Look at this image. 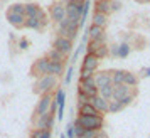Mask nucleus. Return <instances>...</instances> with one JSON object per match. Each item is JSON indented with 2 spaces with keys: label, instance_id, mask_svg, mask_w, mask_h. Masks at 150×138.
I'll use <instances>...</instances> for the list:
<instances>
[{
  "label": "nucleus",
  "instance_id": "obj_1",
  "mask_svg": "<svg viewBox=\"0 0 150 138\" xmlns=\"http://www.w3.org/2000/svg\"><path fill=\"white\" fill-rule=\"evenodd\" d=\"M74 125H79L83 130L100 131L105 126V118H103V115H98V116H81V115H78L74 120Z\"/></svg>",
  "mask_w": 150,
  "mask_h": 138
},
{
  "label": "nucleus",
  "instance_id": "obj_2",
  "mask_svg": "<svg viewBox=\"0 0 150 138\" xmlns=\"http://www.w3.org/2000/svg\"><path fill=\"white\" fill-rule=\"evenodd\" d=\"M56 88H57V77L49 76V74L47 76L39 77V79L34 83V93L35 94H39V96H42V94H49V93L54 94Z\"/></svg>",
  "mask_w": 150,
  "mask_h": 138
},
{
  "label": "nucleus",
  "instance_id": "obj_3",
  "mask_svg": "<svg viewBox=\"0 0 150 138\" xmlns=\"http://www.w3.org/2000/svg\"><path fill=\"white\" fill-rule=\"evenodd\" d=\"M78 32H79V25L74 20L64 19L61 24H57V35L66 37L69 41H74L76 37H78Z\"/></svg>",
  "mask_w": 150,
  "mask_h": 138
},
{
  "label": "nucleus",
  "instance_id": "obj_4",
  "mask_svg": "<svg viewBox=\"0 0 150 138\" xmlns=\"http://www.w3.org/2000/svg\"><path fill=\"white\" fill-rule=\"evenodd\" d=\"M54 121H56V116L51 115V113H46V115H34V118H32L34 130H51L52 131Z\"/></svg>",
  "mask_w": 150,
  "mask_h": 138
},
{
  "label": "nucleus",
  "instance_id": "obj_5",
  "mask_svg": "<svg viewBox=\"0 0 150 138\" xmlns=\"http://www.w3.org/2000/svg\"><path fill=\"white\" fill-rule=\"evenodd\" d=\"M66 19L69 20H74V22H79L83 15V7H84V2H74V0H68L66 4ZM79 25V24H78Z\"/></svg>",
  "mask_w": 150,
  "mask_h": 138
},
{
  "label": "nucleus",
  "instance_id": "obj_6",
  "mask_svg": "<svg viewBox=\"0 0 150 138\" xmlns=\"http://www.w3.org/2000/svg\"><path fill=\"white\" fill-rule=\"evenodd\" d=\"M49 59L44 56V57H39L37 61L32 64V68H30V76L35 77V79H39L42 76H47L49 74Z\"/></svg>",
  "mask_w": 150,
  "mask_h": 138
},
{
  "label": "nucleus",
  "instance_id": "obj_7",
  "mask_svg": "<svg viewBox=\"0 0 150 138\" xmlns=\"http://www.w3.org/2000/svg\"><path fill=\"white\" fill-rule=\"evenodd\" d=\"M49 17L54 24H61L66 19V5L62 2H56L49 7Z\"/></svg>",
  "mask_w": 150,
  "mask_h": 138
},
{
  "label": "nucleus",
  "instance_id": "obj_8",
  "mask_svg": "<svg viewBox=\"0 0 150 138\" xmlns=\"http://www.w3.org/2000/svg\"><path fill=\"white\" fill-rule=\"evenodd\" d=\"M52 49L59 51L61 54H64L68 57L71 54V51H73V41H69L66 37H61V35H56L54 42H52Z\"/></svg>",
  "mask_w": 150,
  "mask_h": 138
},
{
  "label": "nucleus",
  "instance_id": "obj_9",
  "mask_svg": "<svg viewBox=\"0 0 150 138\" xmlns=\"http://www.w3.org/2000/svg\"><path fill=\"white\" fill-rule=\"evenodd\" d=\"M52 99H54V94H52V93L39 96V101H37V106H35L34 115H46V113H49V108H51Z\"/></svg>",
  "mask_w": 150,
  "mask_h": 138
},
{
  "label": "nucleus",
  "instance_id": "obj_10",
  "mask_svg": "<svg viewBox=\"0 0 150 138\" xmlns=\"http://www.w3.org/2000/svg\"><path fill=\"white\" fill-rule=\"evenodd\" d=\"M111 73L113 71H96L95 74V83H96V88H105V86H111Z\"/></svg>",
  "mask_w": 150,
  "mask_h": 138
},
{
  "label": "nucleus",
  "instance_id": "obj_11",
  "mask_svg": "<svg viewBox=\"0 0 150 138\" xmlns=\"http://www.w3.org/2000/svg\"><path fill=\"white\" fill-rule=\"evenodd\" d=\"M88 41H98V42H106V32L105 29L101 27H96V25H89L88 27Z\"/></svg>",
  "mask_w": 150,
  "mask_h": 138
},
{
  "label": "nucleus",
  "instance_id": "obj_12",
  "mask_svg": "<svg viewBox=\"0 0 150 138\" xmlns=\"http://www.w3.org/2000/svg\"><path fill=\"white\" fill-rule=\"evenodd\" d=\"M54 101L57 103V120H62L64 118V108H66V93L64 89H57L54 94Z\"/></svg>",
  "mask_w": 150,
  "mask_h": 138
},
{
  "label": "nucleus",
  "instance_id": "obj_13",
  "mask_svg": "<svg viewBox=\"0 0 150 138\" xmlns=\"http://www.w3.org/2000/svg\"><path fill=\"white\" fill-rule=\"evenodd\" d=\"M89 104L95 108L100 115H105V113H108V101L106 99H103L100 94L95 98H89Z\"/></svg>",
  "mask_w": 150,
  "mask_h": 138
},
{
  "label": "nucleus",
  "instance_id": "obj_14",
  "mask_svg": "<svg viewBox=\"0 0 150 138\" xmlns=\"http://www.w3.org/2000/svg\"><path fill=\"white\" fill-rule=\"evenodd\" d=\"M5 17H7V22L12 25V27L15 29H22L24 25H25V15H19V14H14V12H8L5 14Z\"/></svg>",
  "mask_w": 150,
  "mask_h": 138
},
{
  "label": "nucleus",
  "instance_id": "obj_15",
  "mask_svg": "<svg viewBox=\"0 0 150 138\" xmlns=\"http://www.w3.org/2000/svg\"><path fill=\"white\" fill-rule=\"evenodd\" d=\"M132 93H135L133 88H128V86H125V84H115V86H113V99H115V101H120L122 98L128 96Z\"/></svg>",
  "mask_w": 150,
  "mask_h": 138
},
{
  "label": "nucleus",
  "instance_id": "obj_16",
  "mask_svg": "<svg viewBox=\"0 0 150 138\" xmlns=\"http://www.w3.org/2000/svg\"><path fill=\"white\" fill-rule=\"evenodd\" d=\"M100 68V61L95 54H84L83 57V64H81V69H91V71H98Z\"/></svg>",
  "mask_w": 150,
  "mask_h": 138
},
{
  "label": "nucleus",
  "instance_id": "obj_17",
  "mask_svg": "<svg viewBox=\"0 0 150 138\" xmlns=\"http://www.w3.org/2000/svg\"><path fill=\"white\" fill-rule=\"evenodd\" d=\"M91 24L93 25H96V27H101V29H106V25L110 24V19H108V15H105V14H98V12H95L93 14V19H91Z\"/></svg>",
  "mask_w": 150,
  "mask_h": 138
},
{
  "label": "nucleus",
  "instance_id": "obj_18",
  "mask_svg": "<svg viewBox=\"0 0 150 138\" xmlns=\"http://www.w3.org/2000/svg\"><path fill=\"white\" fill-rule=\"evenodd\" d=\"M110 5H111V0H96L95 2V12L98 14H105L110 15Z\"/></svg>",
  "mask_w": 150,
  "mask_h": 138
},
{
  "label": "nucleus",
  "instance_id": "obj_19",
  "mask_svg": "<svg viewBox=\"0 0 150 138\" xmlns=\"http://www.w3.org/2000/svg\"><path fill=\"white\" fill-rule=\"evenodd\" d=\"M46 57H47L51 62H59V64H64V62H66V56L61 54V52L56 51V49H51L47 54H46Z\"/></svg>",
  "mask_w": 150,
  "mask_h": 138
},
{
  "label": "nucleus",
  "instance_id": "obj_20",
  "mask_svg": "<svg viewBox=\"0 0 150 138\" xmlns=\"http://www.w3.org/2000/svg\"><path fill=\"white\" fill-rule=\"evenodd\" d=\"M78 93H83L88 98H95L100 94V91H98L96 86H83V84H78Z\"/></svg>",
  "mask_w": 150,
  "mask_h": 138
},
{
  "label": "nucleus",
  "instance_id": "obj_21",
  "mask_svg": "<svg viewBox=\"0 0 150 138\" xmlns=\"http://www.w3.org/2000/svg\"><path fill=\"white\" fill-rule=\"evenodd\" d=\"M64 74V64H59V62H49V76L59 77Z\"/></svg>",
  "mask_w": 150,
  "mask_h": 138
},
{
  "label": "nucleus",
  "instance_id": "obj_22",
  "mask_svg": "<svg viewBox=\"0 0 150 138\" xmlns=\"http://www.w3.org/2000/svg\"><path fill=\"white\" fill-rule=\"evenodd\" d=\"M41 10H42V7H39V5L34 4V2L25 4V17H35V19H37V15H39Z\"/></svg>",
  "mask_w": 150,
  "mask_h": 138
},
{
  "label": "nucleus",
  "instance_id": "obj_23",
  "mask_svg": "<svg viewBox=\"0 0 150 138\" xmlns=\"http://www.w3.org/2000/svg\"><path fill=\"white\" fill-rule=\"evenodd\" d=\"M78 115H81V116H98L100 113L88 103V104H84V106H81V108H78Z\"/></svg>",
  "mask_w": 150,
  "mask_h": 138
},
{
  "label": "nucleus",
  "instance_id": "obj_24",
  "mask_svg": "<svg viewBox=\"0 0 150 138\" xmlns=\"http://www.w3.org/2000/svg\"><path fill=\"white\" fill-rule=\"evenodd\" d=\"M123 84H125V86H128V88H135L137 84H138V76L133 74V73H130V71H127L125 79H123Z\"/></svg>",
  "mask_w": 150,
  "mask_h": 138
},
{
  "label": "nucleus",
  "instance_id": "obj_25",
  "mask_svg": "<svg viewBox=\"0 0 150 138\" xmlns=\"http://www.w3.org/2000/svg\"><path fill=\"white\" fill-rule=\"evenodd\" d=\"M91 0H84V7H83V15H81V19H79V29L86 24V20H88V14H89V10H91Z\"/></svg>",
  "mask_w": 150,
  "mask_h": 138
},
{
  "label": "nucleus",
  "instance_id": "obj_26",
  "mask_svg": "<svg viewBox=\"0 0 150 138\" xmlns=\"http://www.w3.org/2000/svg\"><path fill=\"white\" fill-rule=\"evenodd\" d=\"M125 74H127V71H123V69L113 71V73H111V83H113V86H115V84H123Z\"/></svg>",
  "mask_w": 150,
  "mask_h": 138
},
{
  "label": "nucleus",
  "instance_id": "obj_27",
  "mask_svg": "<svg viewBox=\"0 0 150 138\" xmlns=\"http://www.w3.org/2000/svg\"><path fill=\"white\" fill-rule=\"evenodd\" d=\"M29 138H52V131L51 130H34L32 128Z\"/></svg>",
  "mask_w": 150,
  "mask_h": 138
},
{
  "label": "nucleus",
  "instance_id": "obj_28",
  "mask_svg": "<svg viewBox=\"0 0 150 138\" xmlns=\"http://www.w3.org/2000/svg\"><path fill=\"white\" fill-rule=\"evenodd\" d=\"M130 51H132V47H130L128 42H122V44H118V57H120V59L128 57Z\"/></svg>",
  "mask_w": 150,
  "mask_h": 138
},
{
  "label": "nucleus",
  "instance_id": "obj_29",
  "mask_svg": "<svg viewBox=\"0 0 150 138\" xmlns=\"http://www.w3.org/2000/svg\"><path fill=\"white\" fill-rule=\"evenodd\" d=\"M24 27L32 29V30H39V29H42V25L35 17H25V25H24Z\"/></svg>",
  "mask_w": 150,
  "mask_h": 138
},
{
  "label": "nucleus",
  "instance_id": "obj_30",
  "mask_svg": "<svg viewBox=\"0 0 150 138\" xmlns=\"http://www.w3.org/2000/svg\"><path fill=\"white\" fill-rule=\"evenodd\" d=\"M100 96L103 99H106V101H111L113 99V84L111 86H105V88H100Z\"/></svg>",
  "mask_w": 150,
  "mask_h": 138
},
{
  "label": "nucleus",
  "instance_id": "obj_31",
  "mask_svg": "<svg viewBox=\"0 0 150 138\" xmlns=\"http://www.w3.org/2000/svg\"><path fill=\"white\" fill-rule=\"evenodd\" d=\"M95 56L98 57V61H101V59H105V57H108L110 56V46H106V44L100 46V47L95 51Z\"/></svg>",
  "mask_w": 150,
  "mask_h": 138
},
{
  "label": "nucleus",
  "instance_id": "obj_32",
  "mask_svg": "<svg viewBox=\"0 0 150 138\" xmlns=\"http://www.w3.org/2000/svg\"><path fill=\"white\" fill-rule=\"evenodd\" d=\"M7 10L8 12H14V14H19V15H25V4L15 2V4H12Z\"/></svg>",
  "mask_w": 150,
  "mask_h": 138
},
{
  "label": "nucleus",
  "instance_id": "obj_33",
  "mask_svg": "<svg viewBox=\"0 0 150 138\" xmlns=\"http://www.w3.org/2000/svg\"><path fill=\"white\" fill-rule=\"evenodd\" d=\"M106 44V42H98V41H88L86 42V54H95V51L100 46Z\"/></svg>",
  "mask_w": 150,
  "mask_h": 138
},
{
  "label": "nucleus",
  "instance_id": "obj_34",
  "mask_svg": "<svg viewBox=\"0 0 150 138\" xmlns=\"http://www.w3.org/2000/svg\"><path fill=\"white\" fill-rule=\"evenodd\" d=\"M123 110V106L120 104V101H115V99H111V101H108V113H120V111Z\"/></svg>",
  "mask_w": 150,
  "mask_h": 138
},
{
  "label": "nucleus",
  "instance_id": "obj_35",
  "mask_svg": "<svg viewBox=\"0 0 150 138\" xmlns=\"http://www.w3.org/2000/svg\"><path fill=\"white\" fill-rule=\"evenodd\" d=\"M135 96H137V91H135V93H132V94H128V96L122 98V99H120V104H122L123 108H127V106H130V104L133 103Z\"/></svg>",
  "mask_w": 150,
  "mask_h": 138
},
{
  "label": "nucleus",
  "instance_id": "obj_36",
  "mask_svg": "<svg viewBox=\"0 0 150 138\" xmlns=\"http://www.w3.org/2000/svg\"><path fill=\"white\" fill-rule=\"evenodd\" d=\"M96 74V71H91V69H81V74H79V81L83 79H89Z\"/></svg>",
  "mask_w": 150,
  "mask_h": 138
},
{
  "label": "nucleus",
  "instance_id": "obj_37",
  "mask_svg": "<svg viewBox=\"0 0 150 138\" xmlns=\"http://www.w3.org/2000/svg\"><path fill=\"white\" fill-rule=\"evenodd\" d=\"M64 135H66V138H76V133H74V125H73V123H68L66 130H64Z\"/></svg>",
  "mask_w": 150,
  "mask_h": 138
},
{
  "label": "nucleus",
  "instance_id": "obj_38",
  "mask_svg": "<svg viewBox=\"0 0 150 138\" xmlns=\"http://www.w3.org/2000/svg\"><path fill=\"white\" fill-rule=\"evenodd\" d=\"M89 103V98L86 94H83V93H78V108H81L84 104Z\"/></svg>",
  "mask_w": 150,
  "mask_h": 138
},
{
  "label": "nucleus",
  "instance_id": "obj_39",
  "mask_svg": "<svg viewBox=\"0 0 150 138\" xmlns=\"http://www.w3.org/2000/svg\"><path fill=\"white\" fill-rule=\"evenodd\" d=\"M73 73H74V69H73V66H69V69L66 71V74H64V84L71 83V79H73Z\"/></svg>",
  "mask_w": 150,
  "mask_h": 138
},
{
  "label": "nucleus",
  "instance_id": "obj_40",
  "mask_svg": "<svg viewBox=\"0 0 150 138\" xmlns=\"http://www.w3.org/2000/svg\"><path fill=\"white\" fill-rule=\"evenodd\" d=\"M122 8V2L120 0H111V5H110V12H118Z\"/></svg>",
  "mask_w": 150,
  "mask_h": 138
},
{
  "label": "nucleus",
  "instance_id": "obj_41",
  "mask_svg": "<svg viewBox=\"0 0 150 138\" xmlns=\"http://www.w3.org/2000/svg\"><path fill=\"white\" fill-rule=\"evenodd\" d=\"M96 137H98V131H95V130H84L81 135V138H96Z\"/></svg>",
  "mask_w": 150,
  "mask_h": 138
},
{
  "label": "nucleus",
  "instance_id": "obj_42",
  "mask_svg": "<svg viewBox=\"0 0 150 138\" xmlns=\"http://www.w3.org/2000/svg\"><path fill=\"white\" fill-rule=\"evenodd\" d=\"M17 47L21 49V51L29 49V41H27V39H21V41H19V44H17Z\"/></svg>",
  "mask_w": 150,
  "mask_h": 138
},
{
  "label": "nucleus",
  "instance_id": "obj_43",
  "mask_svg": "<svg viewBox=\"0 0 150 138\" xmlns=\"http://www.w3.org/2000/svg\"><path fill=\"white\" fill-rule=\"evenodd\" d=\"M79 84H83V86H96V83H95V76L89 77V79H83V81H79Z\"/></svg>",
  "mask_w": 150,
  "mask_h": 138
},
{
  "label": "nucleus",
  "instance_id": "obj_44",
  "mask_svg": "<svg viewBox=\"0 0 150 138\" xmlns=\"http://www.w3.org/2000/svg\"><path fill=\"white\" fill-rule=\"evenodd\" d=\"M110 56H111V57H118V44L110 46Z\"/></svg>",
  "mask_w": 150,
  "mask_h": 138
},
{
  "label": "nucleus",
  "instance_id": "obj_45",
  "mask_svg": "<svg viewBox=\"0 0 150 138\" xmlns=\"http://www.w3.org/2000/svg\"><path fill=\"white\" fill-rule=\"evenodd\" d=\"M140 77H150V68H143L140 71Z\"/></svg>",
  "mask_w": 150,
  "mask_h": 138
},
{
  "label": "nucleus",
  "instance_id": "obj_46",
  "mask_svg": "<svg viewBox=\"0 0 150 138\" xmlns=\"http://www.w3.org/2000/svg\"><path fill=\"white\" fill-rule=\"evenodd\" d=\"M59 138H66V135H64V133H61V135H59Z\"/></svg>",
  "mask_w": 150,
  "mask_h": 138
},
{
  "label": "nucleus",
  "instance_id": "obj_47",
  "mask_svg": "<svg viewBox=\"0 0 150 138\" xmlns=\"http://www.w3.org/2000/svg\"><path fill=\"white\" fill-rule=\"evenodd\" d=\"M137 2H140V4H145V0H137Z\"/></svg>",
  "mask_w": 150,
  "mask_h": 138
},
{
  "label": "nucleus",
  "instance_id": "obj_48",
  "mask_svg": "<svg viewBox=\"0 0 150 138\" xmlns=\"http://www.w3.org/2000/svg\"><path fill=\"white\" fill-rule=\"evenodd\" d=\"M145 4H150V0H145Z\"/></svg>",
  "mask_w": 150,
  "mask_h": 138
},
{
  "label": "nucleus",
  "instance_id": "obj_49",
  "mask_svg": "<svg viewBox=\"0 0 150 138\" xmlns=\"http://www.w3.org/2000/svg\"><path fill=\"white\" fill-rule=\"evenodd\" d=\"M74 2H84V0H74Z\"/></svg>",
  "mask_w": 150,
  "mask_h": 138
}]
</instances>
